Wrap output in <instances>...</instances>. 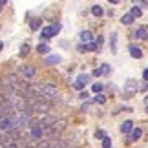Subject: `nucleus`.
<instances>
[{
  "mask_svg": "<svg viewBox=\"0 0 148 148\" xmlns=\"http://www.w3.org/2000/svg\"><path fill=\"white\" fill-rule=\"evenodd\" d=\"M99 70H101V73H102V75H110L112 68H110V64H102V66L99 68Z\"/></svg>",
  "mask_w": 148,
  "mask_h": 148,
  "instance_id": "6ab92c4d",
  "label": "nucleus"
},
{
  "mask_svg": "<svg viewBox=\"0 0 148 148\" xmlns=\"http://www.w3.org/2000/svg\"><path fill=\"white\" fill-rule=\"evenodd\" d=\"M135 37L141 38V40H145V38H148V26H141L135 29Z\"/></svg>",
  "mask_w": 148,
  "mask_h": 148,
  "instance_id": "1a4fd4ad",
  "label": "nucleus"
},
{
  "mask_svg": "<svg viewBox=\"0 0 148 148\" xmlns=\"http://www.w3.org/2000/svg\"><path fill=\"white\" fill-rule=\"evenodd\" d=\"M60 29H62V26H60V24L46 26V27H44V29L40 31V38H42V40H48V38L55 37V35H59V33H60Z\"/></svg>",
  "mask_w": 148,
  "mask_h": 148,
  "instance_id": "7ed1b4c3",
  "label": "nucleus"
},
{
  "mask_svg": "<svg viewBox=\"0 0 148 148\" xmlns=\"http://www.w3.org/2000/svg\"><path fill=\"white\" fill-rule=\"evenodd\" d=\"M77 49H79V51H81V53H82V51H86V46H82V44H81V46H79Z\"/></svg>",
  "mask_w": 148,
  "mask_h": 148,
  "instance_id": "72a5a7b5",
  "label": "nucleus"
},
{
  "mask_svg": "<svg viewBox=\"0 0 148 148\" xmlns=\"http://www.w3.org/2000/svg\"><path fill=\"white\" fill-rule=\"evenodd\" d=\"M5 143V135H4V132H0V146H2Z\"/></svg>",
  "mask_w": 148,
  "mask_h": 148,
  "instance_id": "2f4dec72",
  "label": "nucleus"
},
{
  "mask_svg": "<svg viewBox=\"0 0 148 148\" xmlns=\"http://www.w3.org/2000/svg\"><path fill=\"white\" fill-rule=\"evenodd\" d=\"M27 128H29L27 137H29L31 141H40V139H44V128L37 123V119H31V123H29V126H27Z\"/></svg>",
  "mask_w": 148,
  "mask_h": 148,
  "instance_id": "f03ea898",
  "label": "nucleus"
},
{
  "mask_svg": "<svg viewBox=\"0 0 148 148\" xmlns=\"http://www.w3.org/2000/svg\"><path fill=\"white\" fill-rule=\"evenodd\" d=\"M27 22H29V27H31V29H38L40 24H42L40 18H31V20H27Z\"/></svg>",
  "mask_w": 148,
  "mask_h": 148,
  "instance_id": "ddd939ff",
  "label": "nucleus"
},
{
  "mask_svg": "<svg viewBox=\"0 0 148 148\" xmlns=\"http://www.w3.org/2000/svg\"><path fill=\"white\" fill-rule=\"evenodd\" d=\"M102 148H112V141H110V137H104V139H102Z\"/></svg>",
  "mask_w": 148,
  "mask_h": 148,
  "instance_id": "bb28decb",
  "label": "nucleus"
},
{
  "mask_svg": "<svg viewBox=\"0 0 148 148\" xmlns=\"http://www.w3.org/2000/svg\"><path fill=\"white\" fill-rule=\"evenodd\" d=\"M55 121H57V117H55V115H51V113H48V112H46V113H40V119H37V123L40 124L44 130L49 128Z\"/></svg>",
  "mask_w": 148,
  "mask_h": 148,
  "instance_id": "20e7f679",
  "label": "nucleus"
},
{
  "mask_svg": "<svg viewBox=\"0 0 148 148\" xmlns=\"http://www.w3.org/2000/svg\"><path fill=\"white\" fill-rule=\"evenodd\" d=\"M33 92H35L38 97H44L48 101H53L57 95H59V90H57L55 84H42V86H33Z\"/></svg>",
  "mask_w": 148,
  "mask_h": 148,
  "instance_id": "f257e3e1",
  "label": "nucleus"
},
{
  "mask_svg": "<svg viewBox=\"0 0 148 148\" xmlns=\"http://www.w3.org/2000/svg\"><path fill=\"white\" fill-rule=\"evenodd\" d=\"M27 51H29V44H27V42H24V44L20 46V57L27 55Z\"/></svg>",
  "mask_w": 148,
  "mask_h": 148,
  "instance_id": "5701e85b",
  "label": "nucleus"
},
{
  "mask_svg": "<svg viewBox=\"0 0 148 148\" xmlns=\"http://www.w3.org/2000/svg\"><path fill=\"white\" fill-rule=\"evenodd\" d=\"M146 113H148V106H146Z\"/></svg>",
  "mask_w": 148,
  "mask_h": 148,
  "instance_id": "4c0bfd02",
  "label": "nucleus"
},
{
  "mask_svg": "<svg viewBox=\"0 0 148 148\" xmlns=\"http://www.w3.org/2000/svg\"><path fill=\"white\" fill-rule=\"evenodd\" d=\"M95 137H97V139H104V137H106V134L102 132V130H97V132H95Z\"/></svg>",
  "mask_w": 148,
  "mask_h": 148,
  "instance_id": "c85d7f7f",
  "label": "nucleus"
},
{
  "mask_svg": "<svg viewBox=\"0 0 148 148\" xmlns=\"http://www.w3.org/2000/svg\"><path fill=\"white\" fill-rule=\"evenodd\" d=\"M95 44H97V48H101L102 44H104V38H102V37H99L97 40H95Z\"/></svg>",
  "mask_w": 148,
  "mask_h": 148,
  "instance_id": "7c9ffc66",
  "label": "nucleus"
},
{
  "mask_svg": "<svg viewBox=\"0 0 148 148\" xmlns=\"http://www.w3.org/2000/svg\"><path fill=\"white\" fill-rule=\"evenodd\" d=\"M110 4H119V0H110Z\"/></svg>",
  "mask_w": 148,
  "mask_h": 148,
  "instance_id": "f704fd0d",
  "label": "nucleus"
},
{
  "mask_svg": "<svg viewBox=\"0 0 148 148\" xmlns=\"http://www.w3.org/2000/svg\"><path fill=\"white\" fill-rule=\"evenodd\" d=\"M77 81H81L82 84H88V82H90V75H88V73H81Z\"/></svg>",
  "mask_w": 148,
  "mask_h": 148,
  "instance_id": "4be33fe9",
  "label": "nucleus"
},
{
  "mask_svg": "<svg viewBox=\"0 0 148 148\" xmlns=\"http://www.w3.org/2000/svg\"><path fill=\"white\" fill-rule=\"evenodd\" d=\"M20 73H22V77L24 79H33L35 77V66H22L20 68Z\"/></svg>",
  "mask_w": 148,
  "mask_h": 148,
  "instance_id": "423d86ee",
  "label": "nucleus"
},
{
  "mask_svg": "<svg viewBox=\"0 0 148 148\" xmlns=\"http://www.w3.org/2000/svg\"><path fill=\"white\" fill-rule=\"evenodd\" d=\"M110 48H112V53H117V33L110 35Z\"/></svg>",
  "mask_w": 148,
  "mask_h": 148,
  "instance_id": "f8f14e48",
  "label": "nucleus"
},
{
  "mask_svg": "<svg viewBox=\"0 0 148 148\" xmlns=\"http://www.w3.org/2000/svg\"><path fill=\"white\" fill-rule=\"evenodd\" d=\"M137 90H141V92H146V90H148V84H146V81H145V82H141Z\"/></svg>",
  "mask_w": 148,
  "mask_h": 148,
  "instance_id": "c756f323",
  "label": "nucleus"
},
{
  "mask_svg": "<svg viewBox=\"0 0 148 148\" xmlns=\"http://www.w3.org/2000/svg\"><path fill=\"white\" fill-rule=\"evenodd\" d=\"M92 90H93V92H95V93H101V92H102V90H104V86H102V84H101V82H97V84H93V86H92Z\"/></svg>",
  "mask_w": 148,
  "mask_h": 148,
  "instance_id": "b1692460",
  "label": "nucleus"
},
{
  "mask_svg": "<svg viewBox=\"0 0 148 148\" xmlns=\"http://www.w3.org/2000/svg\"><path fill=\"white\" fill-rule=\"evenodd\" d=\"M128 51H130V55H132L134 59H141V57H143V51H141L137 46H130Z\"/></svg>",
  "mask_w": 148,
  "mask_h": 148,
  "instance_id": "9d476101",
  "label": "nucleus"
},
{
  "mask_svg": "<svg viewBox=\"0 0 148 148\" xmlns=\"http://www.w3.org/2000/svg\"><path fill=\"white\" fill-rule=\"evenodd\" d=\"M38 53H48V51H49V46H48V44H44V40H42V44H38Z\"/></svg>",
  "mask_w": 148,
  "mask_h": 148,
  "instance_id": "412c9836",
  "label": "nucleus"
},
{
  "mask_svg": "<svg viewBox=\"0 0 148 148\" xmlns=\"http://www.w3.org/2000/svg\"><path fill=\"white\" fill-rule=\"evenodd\" d=\"M0 148H20V145H18V141H9L8 145H2Z\"/></svg>",
  "mask_w": 148,
  "mask_h": 148,
  "instance_id": "aec40b11",
  "label": "nucleus"
},
{
  "mask_svg": "<svg viewBox=\"0 0 148 148\" xmlns=\"http://www.w3.org/2000/svg\"><path fill=\"white\" fill-rule=\"evenodd\" d=\"M95 102H97V104H104V102H106V97H104L102 93H99L97 97H95Z\"/></svg>",
  "mask_w": 148,
  "mask_h": 148,
  "instance_id": "a878e982",
  "label": "nucleus"
},
{
  "mask_svg": "<svg viewBox=\"0 0 148 148\" xmlns=\"http://www.w3.org/2000/svg\"><path fill=\"white\" fill-rule=\"evenodd\" d=\"M143 79H145V81H148V68H146L145 73H143Z\"/></svg>",
  "mask_w": 148,
  "mask_h": 148,
  "instance_id": "473e14b6",
  "label": "nucleus"
},
{
  "mask_svg": "<svg viewBox=\"0 0 148 148\" xmlns=\"http://www.w3.org/2000/svg\"><path fill=\"white\" fill-rule=\"evenodd\" d=\"M60 55H48L46 59H44V64H48V66H53V64H60Z\"/></svg>",
  "mask_w": 148,
  "mask_h": 148,
  "instance_id": "0eeeda50",
  "label": "nucleus"
},
{
  "mask_svg": "<svg viewBox=\"0 0 148 148\" xmlns=\"http://www.w3.org/2000/svg\"><path fill=\"white\" fill-rule=\"evenodd\" d=\"M134 130V124H132V121H124L123 124H121V132L123 134H130Z\"/></svg>",
  "mask_w": 148,
  "mask_h": 148,
  "instance_id": "9b49d317",
  "label": "nucleus"
},
{
  "mask_svg": "<svg viewBox=\"0 0 148 148\" xmlns=\"http://www.w3.org/2000/svg\"><path fill=\"white\" fill-rule=\"evenodd\" d=\"M4 49V42H0V51H2Z\"/></svg>",
  "mask_w": 148,
  "mask_h": 148,
  "instance_id": "e433bc0d",
  "label": "nucleus"
},
{
  "mask_svg": "<svg viewBox=\"0 0 148 148\" xmlns=\"http://www.w3.org/2000/svg\"><path fill=\"white\" fill-rule=\"evenodd\" d=\"M31 112H37V113H46V112H49V102H42V101L33 102V104H31Z\"/></svg>",
  "mask_w": 148,
  "mask_h": 148,
  "instance_id": "39448f33",
  "label": "nucleus"
},
{
  "mask_svg": "<svg viewBox=\"0 0 148 148\" xmlns=\"http://www.w3.org/2000/svg\"><path fill=\"white\" fill-rule=\"evenodd\" d=\"M141 135H143V130H141V128H134L132 130V141L141 139Z\"/></svg>",
  "mask_w": 148,
  "mask_h": 148,
  "instance_id": "2eb2a0df",
  "label": "nucleus"
},
{
  "mask_svg": "<svg viewBox=\"0 0 148 148\" xmlns=\"http://www.w3.org/2000/svg\"><path fill=\"white\" fill-rule=\"evenodd\" d=\"M81 40L84 42V44H88V42H93V33L90 31V29H84V31H81Z\"/></svg>",
  "mask_w": 148,
  "mask_h": 148,
  "instance_id": "6e6552de",
  "label": "nucleus"
},
{
  "mask_svg": "<svg viewBox=\"0 0 148 148\" xmlns=\"http://www.w3.org/2000/svg\"><path fill=\"white\" fill-rule=\"evenodd\" d=\"M141 13H143V11H141V8H137V5H134V8H132V11H130V15H132L134 18H139V16H141Z\"/></svg>",
  "mask_w": 148,
  "mask_h": 148,
  "instance_id": "f3484780",
  "label": "nucleus"
},
{
  "mask_svg": "<svg viewBox=\"0 0 148 148\" xmlns=\"http://www.w3.org/2000/svg\"><path fill=\"white\" fill-rule=\"evenodd\" d=\"M135 90H137V82H135V81H128L126 82V92H135Z\"/></svg>",
  "mask_w": 148,
  "mask_h": 148,
  "instance_id": "dca6fc26",
  "label": "nucleus"
},
{
  "mask_svg": "<svg viewBox=\"0 0 148 148\" xmlns=\"http://www.w3.org/2000/svg\"><path fill=\"white\" fill-rule=\"evenodd\" d=\"M134 20H135V18H134V16H132V15H130V13H128V15H124V16H123V18H121V22H123V24H124V26H128V24H132V22H134Z\"/></svg>",
  "mask_w": 148,
  "mask_h": 148,
  "instance_id": "a211bd4d",
  "label": "nucleus"
},
{
  "mask_svg": "<svg viewBox=\"0 0 148 148\" xmlns=\"http://www.w3.org/2000/svg\"><path fill=\"white\" fill-rule=\"evenodd\" d=\"M86 49L95 51V49H99V48H97V44H95V42H88V44H86Z\"/></svg>",
  "mask_w": 148,
  "mask_h": 148,
  "instance_id": "cd10ccee",
  "label": "nucleus"
},
{
  "mask_svg": "<svg viewBox=\"0 0 148 148\" xmlns=\"http://www.w3.org/2000/svg\"><path fill=\"white\" fill-rule=\"evenodd\" d=\"M84 86H86V84H82L81 81H75V82H73V88H75L77 92H82V88H84Z\"/></svg>",
  "mask_w": 148,
  "mask_h": 148,
  "instance_id": "393cba45",
  "label": "nucleus"
},
{
  "mask_svg": "<svg viewBox=\"0 0 148 148\" xmlns=\"http://www.w3.org/2000/svg\"><path fill=\"white\" fill-rule=\"evenodd\" d=\"M145 106H148V97H145Z\"/></svg>",
  "mask_w": 148,
  "mask_h": 148,
  "instance_id": "c9c22d12",
  "label": "nucleus"
},
{
  "mask_svg": "<svg viewBox=\"0 0 148 148\" xmlns=\"http://www.w3.org/2000/svg\"><path fill=\"white\" fill-rule=\"evenodd\" d=\"M92 15H95V16H102V15H104V9H102L101 5H92Z\"/></svg>",
  "mask_w": 148,
  "mask_h": 148,
  "instance_id": "4468645a",
  "label": "nucleus"
}]
</instances>
